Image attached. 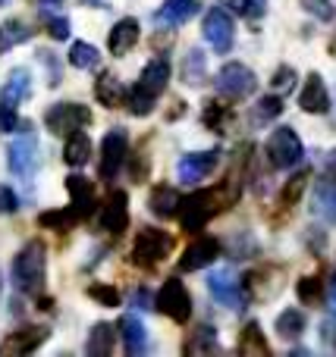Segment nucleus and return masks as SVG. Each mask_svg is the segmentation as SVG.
<instances>
[{"label": "nucleus", "mask_w": 336, "mask_h": 357, "mask_svg": "<svg viewBox=\"0 0 336 357\" xmlns=\"http://www.w3.org/2000/svg\"><path fill=\"white\" fill-rule=\"evenodd\" d=\"M44 273H48V248H44V241L35 238L16 254L10 279L19 291H25V295H38L41 285H44Z\"/></svg>", "instance_id": "f257e3e1"}, {"label": "nucleus", "mask_w": 336, "mask_h": 357, "mask_svg": "<svg viewBox=\"0 0 336 357\" xmlns=\"http://www.w3.org/2000/svg\"><path fill=\"white\" fill-rule=\"evenodd\" d=\"M170 251H173V235L170 232L142 229V232L136 235V245H132L129 260L136 266H142V270H154L157 264H163V260L170 257Z\"/></svg>", "instance_id": "f03ea898"}, {"label": "nucleus", "mask_w": 336, "mask_h": 357, "mask_svg": "<svg viewBox=\"0 0 336 357\" xmlns=\"http://www.w3.org/2000/svg\"><path fill=\"white\" fill-rule=\"evenodd\" d=\"M6 167L13 176L29 178L38 169V138L31 123H19V138H13L6 148Z\"/></svg>", "instance_id": "7ed1b4c3"}, {"label": "nucleus", "mask_w": 336, "mask_h": 357, "mask_svg": "<svg viewBox=\"0 0 336 357\" xmlns=\"http://www.w3.org/2000/svg\"><path fill=\"white\" fill-rule=\"evenodd\" d=\"M217 210H226L224 201H220L217 188L214 191H195V195L182 197L180 204V222L186 232H198V229L207 226V220H211Z\"/></svg>", "instance_id": "20e7f679"}, {"label": "nucleus", "mask_w": 336, "mask_h": 357, "mask_svg": "<svg viewBox=\"0 0 336 357\" xmlns=\"http://www.w3.org/2000/svg\"><path fill=\"white\" fill-rule=\"evenodd\" d=\"M305 157V148H302V138L295 135L289 126L277 129L274 135L268 138V160L274 169H293L302 163Z\"/></svg>", "instance_id": "39448f33"}, {"label": "nucleus", "mask_w": 336, "mask_h": 357, "mask_svg": "<svg viewBox=\"0 0 336 357\" xmlns=\"http://www.w3.org/2000/svg\"><path fill=\"white\" fill-rule=\"evenodd\" d=\"M154 310H161L173 323H189V317H192V295H189V289L180 279H167L154 298Z\"/></svg>", "instance_id": "423d86ee"}, {"label": "nucleus", "mask_w": 336, "mask_h": 357, "mask_svg": "<svg viewBox=\"0 0 336 357\" xmlns=\"http://www.w3.org/2000/svg\"><path fill=\"white\" fill-rule=\"evenodd\" d=\"M44 123H48V132L69 138L73 132H82L92 123V110L85 104H54L48 110V116H44Z\"/></svg>", "instance_id": "0eeeda50"}, {"label": "nucleus", "mask_w": 336, "mask_h": 357, "mask_svg": "<svg viewBox=\"0 0 336 357\" xmlns=\"http://www.w3.org/2000/svg\"><path fill=\"white\" fill-rule=\"evenodd\" d=\"M214 85H217V94H224V98L242 100V98H249V94H255L258 79L249 66H242V63H226V66L217 73Z\"/></svg>", "instance_id": "6e6552de"}, {"label": "nucleus", "mask_w": 336, "mask_h": 357, "mask_svg": "<svg viewBox=\"0 0 336 357\" xmlns=\"http://www.w3.org/2000/svg\"><path fill=\"white\" fill-rule=\"evenodd\" d=\"M205 41L211 44L217 54H226L233 47V38H236V25H233V16L226 6H211L205 16Z\"/></svg>", "instance_id": "1a4fd4ad"}, {"label": "nucleus", "mask_w": 336, "mask_h": 357, "mask_svg": "<svg viewBox=\"0 0 336 357\" xmlns=\"http://www.w3.org/2000/svg\"><path fill=\"white\" fill-rule=\"evenodd\" d=\"M126 157H129V135H126V129L117 126V129L107 132L104 144H101V178L110 182L126 163Z\"/></svg>", "instance_id": "9d476101"}, {"label": "nucleus", "mask_w": 336, "mask_h": 357, "mask_svg": "<svg viewBox=\"0 0 336 357\" xmlns=\"http://www.w3.org/2000/svg\"><path fill=\"white\" fill-rule=\"evenodd\" d=\"M207 291L217 304L230 310H242L245 307V295H242V282H236L233 270H217L207 276Z\"/></svg>", "instance_id": "9b49d317"}, {"label": "nucleus", "mask_w": 336, "mask_h": 357, "mask_svg": "<svg viewBox=\"0 0 336 357\" xmlns=\"http://www.w3.org/2000/svg\"><path fill=\"white\" fill-rule=\"evenodd\" d=\"M217 160H220V151H198V154H186L180 160V167H176L180 182L195 185V182H201V178H207V173H214V167H217Z\"/></svg>", "instance_id": "f8f14e48"}, {"label": "nucleus", "mask_w": 336, "mask_h": 357, "mask_svg": "<svg viewBox=\"0 0 336 357\" xmlns=\"http://www.w3.org/2000/svg\"><path fill=\"white\" fill-rule=\"evenodd\" d=\"M217 257H220V241H217V238H198V241H192V245L182 251L180 270H182V273L205 270V266H211Z\"/></svg>", "instance_id": "ddd939ff"}, {"label": "nucleus", "mask_w": 336, "mask_h": 357, "mask_svg": "<svg viewBox=\"0 0 336 357\" xmlns=\"http://www.w3.org/2000/svg\"><path fill=\"white\" fill-rule=\"evenodd\" d=\"M126 226H129V197L126 191H113L101 210V229L110 235H123Z\"/></svg>", "instance_id": "4468645a"}, {"label": "nucleus", "mask_w": 336, "mask_h": 357, "mask_svg": "<svg viewBox=\"0 0 336 357\" xmlns=\"http://www.w3.org/2000/svg\"><path fill=\"white\" fill-rule=\"evenodd\" d=\"M50 329L48 326H25V329H16V333L6 335V342L0 345L3 354H31L48 342Z\"/></svg>", "instance_id": "2eb2a0df"}, {"label": "nucleus", "mask_w": 336, "mask_h": 357, "mask_svg": "<svg viewBox=\"0 0 336 357\" xmlns=\"http://www.w3.org/2000/svg\"><path fill=\"white\" fill-rule=\"evenodd\" d=\"M117 329H119V339H123L126 354H129V357H138V354L148 351V333H145V323L138 320L136 314H123V317H119Z\"/></svg>", "instance_id": "dca6fc26"}, {"label": "nucleus", "mask_w": 336, "mask_h": 357, "mask_svg": "<svg viewBox=\"0 0 336 357\" xmlns=\"http://www.w3.org/2000/svg\"><path fill=\"white\" fill-rule=\"evenodd\" d=\"M66 191H69V207L75 210V216H79V220L92 216V210H94V185L88 182L85 176L73 173L66 178Z\"/></svg>", "instance_id": "f3484780"}, {"label": "nucleus", "mask_w": 336, "mask_h": 357, "mask_svg": "<svg viewBox=\"0 0 336 357\" xmlns=\"http://www.w3.org/2000/svg\"><path fill=\"white\" fill-rule=\"evenodd\" d=\"M299 107L305 113H327L330 110V91H327L324 79H321L318 73L308 75L305 88H302V94H299Z\"/></svg>", "instance_id": "a211bd4d"}, {"label": "nucleus", "mask_w": 336, "mask_h": 357, "mask_svg": "<svg viewBox=\"0 0 336 357\" xmlns=\"http://www.w3.org/2000/svg\"><path fill=\"white\" fill-rule=\"evenodd\" d=\"M136 44H138V22L136 19H119V22L110 29V35H107V50H110L113 56H126Z\"/></svg>", "instance_id": "6ab92c4d"}, {"label": "nucleus", "mask_w": 336, "mask_h": 357, "mask_svg": "<svg viewBox=\"0 0 336 357\" xmlns=\"http://www.w3.org/2000/svg\"><path fill=\"white\" fill-rule=\"evenodd\" d=\"M167 82H170V63H167V56H154L151 63H145L142 75H138V88H145V91L154 94V98H161V94H163Z\"/></svg>", "instance_id": "aec40b11"}, {"label": "nucleus", "mask_w": 336, "mask_h": 357, "mask_svg": "<svg viewBox=\"0 0 336 357\" xmlns=\"http://www.w3.org/2000/svg\"><path fill=\"white\" fill-rule=\"evenodd\" d=\"M198 13V0H163V6L157 10V22L161 25H170V29H176V25L189 22V19Z\"/></svg>", "instance_id": "412c9836"}, {"label": "nucleus", "mask_w": 336, "mask_h": 357, "mask_svg": "<svg viewBox=\"0 0 336 357\" xmlns=\"http://www.w3.org/2000/svg\"><path fill=\"white\" fill-rule=\"evenodd\" d=\"M29 91H31V75H29V69H13V73L6 75L3 91H0V104L19 107V100L29 98Z\"/></svg>", "instance_id": "4be33fe9"}, {"label": "nucleus", "mask_w": 336, "mask_h": 357, "mask_svg": "<svg viewBox=\"0 0 336 357\" xmlns=\"http://www.w3.org/2000/svg\"><path fill=\"white\" fill-rule=\"evenodd\" d=\"M180 204H182L180 191H176V188H170V185H157V188L151 191V197H148V207H151V213H154V216H161V220H170V216H176V213H180Z\"/></svg>", "instance_id": "5701e85b"}, {"label": "nucleus", "mask_w": 336, "mask_h": 357, "mask_svg": "<svg viewBox=\"0 0 336 357\" xmlns=\"http://www.w3.org/2000/svg\"><path fill=\"white\" fill-rule=\"evenodd\" d=\"M312 210L327 222H336V178H324L314 185Z\"/></svg>", "instance_id": "b1692460"}, {"label": "nucleus", "mask_w": 336, "mask_h": 357, "mask_svg": "<svg viewBox=\"0 0 336 357\" xmlns=\"http://www.w3.org/2000/svg\"><path fill=\"white\" fill-rule=\"evenodd\" d=\"M63 160L73 169L85 167V163L92 160V138H88L85 132H73V135L66 138V144H63Z\"/></svg>", "instance_id": "393cba45"}, {"label": "nucleus", "mask_w": 336, "mask_h": 357, "mask_svg": "<svg viewBox=\"0 0 336 357\" xmlns=\"http://www.w3.org/2000/svg\"><path fill=\"white\" fill-rule=\"evenodd\" d=\"M113 345H117V329L110 323H94V329L88 333V345H85L88 357H107L113 351Z\"/></svg>", "instance_id": "a878e982"}, {"label": "nucleus", "mask_w": 336, "mask_h": 357, "mask_svg": "<svg viewBox=\"0 0 336 357\" xmlns=\"http://www.w3.org/2000/svg\"><path fill=\"white\" fill-rule=\"evenodd\" d=\"M236 351L245 354V357H264V354H270V345H268V339H264V333H261V326H258V323H249V326L239 333Z\"/></svg>", "instance_id": "bb28decb"}, {"label": "nucleus", "mask_w": 336, "mask_h": 357, "mask_svg": "<svg viewBox=\"0 0 336 357\" xmlns=\"http://www.w3.org/2000/svg\"><path fill=\"white\" fill-rule=\"evenodd\" d=\"M205 79H207L205 54H201V50H189L186 60H182V82L192 85V88H198V85H205Z\"/></svg>", "instance_id": "cd10ccee"}, {"label": "nucleus", "mask_w": 336, "mask_h": 357, "mask_svg": "<svg viewBox=\"0 0 336 357\" xmlns=\"http://www.w3.org/2000/svg\"><path fill=\"white\" fill-rule=\"evenodd\" d=\"M277 333H280V339H286V342L299 339V335L305 333V314L295 307L283 310V314L277 317Z\"/></svg>", "instance_id": "c85d7f7f"}, {"label": "nucleus", "mask_w": 336, "mask_h": 357, "mask_svg": "<svg viewBox=\"0 0 336 357\" xmlns=\"http://www.w3.org/2000/svg\"><path fill=\"white\" fill-rule=\"evenodd\" d=\"M217 333H214L211 326H198L192 335H189V342L182 345V351L186 354H207V351H217Z\"/></svg>", "instance_id": "c756f323"}, {"label": "nucleus", "mask_w": 336, "mask_h": 357, "mask_svg": "<svg viewBox=\"0 0 336 357\" xmlns=\"http://www.w3.org/2000/svg\"><path fill=\"white\" fill-rule=\"evenodd\" d=\"M94 94H98V100H101V104H107V107H119L126 100L123 85L117 82V75H107V73L98 79V85H94Z\"/></svg>", "instance_id": "7c9ffc66"}, {"label": "nucleus", "mask_w": 336, "mask_h": 357, "mask_svg": "<svg viewBox=\"0 0 336 357\" xmlns=\"http://www.w3.org/2000/svg\"><path fill=\"white\" fill-rule=\"evenodd\" d=\"M230 123H233V110H230V107H224L220 100H207V104H205V126H207V129H214V132H220V135H224V132L230 129Z\"/></svg>", "instance_id": "2f4dec72"}, {"label": "nucleus", "mask_w": 336, "mask_h": 357, "mask_svg": "<svg viewBox=\"0 0 336 357\" xmlns=\"http://www.w3.org/2000/svg\"><path fill=\"white\" fill-rule=\"evenodd\" d=\"M154 100H157L154 94H148L145 88L136 85L129 94H126V110H129L132 116H148V113L154 110Z\"/></svg>", "instance_id": "473e14b6"}, {"label": "nucleus", "mask_w": 336, "mask_h": 357, "mask_svg": "<svg viewBox=\"0 0 336 357\" xmlns=\"http://www.w3.org/2000/svg\"><path fill=\"white\" fill-rule=\"evenodd\" d=\"M69 63L75 69H94L98 66V47H92L88 41H75L69 47Z\"/></svg>", "instance_id": "72a5a7b5"}, {"label": "nucleus", "mask_w": 336, "mask_h": 357, "mask_svg": "<svg viewBox=\"0 0 336 357\" xmlns=\"http://www.w3.org/2000/svg\"><path fill=\"white\" fill-rule=\"evenodd\" d=\"M280 113H283V98H280V94H268V98L258 100L251 119H255V123H270V119H277Z\"/></svg>", "instance_id": "f704fd0d"}, {"label": "nucleus", "mask_w": 336, "mask_h": 357, "mask_svg": "<svg viewBox=\"0 0 336 357\" xmlns=\"http://www.w3.org/2000/svg\"><path fill=\"white\" fill-rule=\"evenodd\" d=\"M38 222H41L44 229H69L73 222H79V216H75V210L73 207H66V210H50V213H41L38 216Z\"/></svg>", "instance_id": "c9c22d12"}, {"label": "nucleus", "mask_w": 336, "mask_h": 357, "mask_svg": "<svg viewBox=\"0 0 336 357\" xmlns=\"http://www.w3.org/2000/svg\"><path fill=\"white\" fill-rule=\"evenodd\" d=\"M295 291H299V301L302 304H318L321 301V291H324V282H321L318 276H305V279H299Z\"/></svg>", "instance_id": "e433bc0d"}, {"label": "nucleus", "mask_w": 336, "mask_h": 357, "mask_svg": "<svg viewBox=\"0 0 336 357\" xmlns=\"http://www.w3.org/2000/svg\"><path fill=\"white\" fill-rule=\"evenodd\" d=\"M308 178H312V173H308V169H302V173H295V176L286 182V188H283V197H280L286 207H289V204H295V201L302 197V191H305Z\"/></svg>", "instance_id": "4c0bfd02"}, {"label": "nucleus", "mask_w": 336, "mask_h": 357, "mask_svg": "<svg viewBox=\"0 0 336 357\" xmlns=\"http://www.w3.org/2000/svg\"><path fill=\"white\" fill-rule=\"evenodd\" d=\"M230 6L245 19H261L268 13V0H230Z\"/></svg>", "instance_id": "58836bf2"}, {"label": "nucleus", "mask_w": 336, "mask_h": 357, "mask_svg": "<svg viewBox=\"0 0 336 357\" xmlns=\"http://www.w3.org/2000/svg\"><path fill=\"white\" fill-rule=\"evenodd\" d=\"M88 298L98 304H104V307H117L119 304V291L113 289V285H104V282H94L92 289H88Z\"/></svg>", "instance_id": "ea45409f"}, {"label": "nucleus", "mask_w": 336, "mask_h": 357, "mask_svg": "<svg viewBox=\"0 0 336 357\" xmlns=\"http://www.w3.org/2000/svg\"><path fill=\"white\" fill-rule=\"evenodd\" d=\"M270 85H274L277 94H289L293 91V85H295V69L293 66H280L274 73V82H270Z\"/></svg>", "instance_id": "a19ab883"}, {"label": "nucleus", "mask_w": 336, "mask_h": 357, "mask_svg": "<svg viewBox=\"0 0 336 357\" xmlns=\"http://www.w3.org/2000/svg\"><path fill=\"white\" fill-rule=\"evenodd\" d=\"M302 6H305V10L312 13L314 19H321V22H330L333 13H336L330 0H302Z\"/></svg>", "instance_id": "79ce46f5"}, {"label": "nucleus", "mask_w": 336, "mask_h": 357, "mask_svg": "<svg viewBox=\"0 0 336 357\" xmlns=\"http://www.w3.org/2000/svg\"><path fill=\"white\" fill-rule=\"evenodd\" d=\"M6 35H3V41H6V47H13V44H19V41H25V38H31V31L25 29L22 22H16V19H13V22H6Z\"/></svg>", "instance_id": "37998d69"}, {"label": "nucleus", "mask_w": 336, "mask_h": 357, "mask_svg": "<svg viewBox=\"0 0 336 357\" xmlns=\"http://www.w3.org/2000/svg\"><path fill=\"white\" fill-rule=\"evenodd\" d=\"M19 107H6L0 104V132H16L19 129Z\"/></svg>", "instance_id": "c03bdc74"}, {"label": "nucleus", "mask_w": 336, "mask_h": 357, "mask_svg": "<svg viewBox=\"0 0 336 357\" xmlns=\"http://www.w3.org/2000/svg\"><path fill=\"white\" fill-rule=\"evenodd\" d=\"M48 35L54 38V41H66L69 38V19H48Z\"/></svg>", "instance_id": "a18cd8bd"}, {"label": "nucleus", "mask_w": 336, "mask_h": 357, "mask_svg": "<svg viewBox=\"0 0 336 357\" xmlns=\"http://www.w3.org/2000/svg\"><path fill=\"white\" fill-rule=\"evenodd\" d=\"M19 210V197L13 188H6V185H0V213H16Z\"/></svg>", "instance_id": "49530a36"}, {"label": "nucleus", "mask_w": 336, "mask_h": 357, "mask_svg": "<svg viewBox=\"0 0 336 357\" xmlns=\"http://www.w3.org/2000/svg\"><path fill=\"white\" fill-rule=\"evenodd\" d=\"M38 60H41L44 66H48V79H50V85H60V66L54 63V56H50L48 50H41V54H38Z\"/></svg>", "instance_id": "de8ad7c7"}, {"label": "nucleus", "mask_w": 336, "mask_h": 357, "mask_svg": "<svg viewBox=\"0 0 336 357\" xmlns=\"http://www.w3.org/2000/svg\"><path fill=\"white\" fill-rule=\"evenodd\" d=\"M129 173H132V182H145V176H148V157L136 154V167L129 163Z\"/></svg>", "instance_id": "09e8293b"}, {"label": "nucleus", "mask_w": 336, "mask_h": 357, "mask_svg": "<svg viewBox=\"0 0 336 357\" xmlns=\"http://www.w3.org/2000/svg\"><path fill=\"white\" fill-rule=\"evenodd\" d=\"M327 173H330V178H336V151H330V154H327Z\"/></svg>", "instance_id": "8fccbe9b"}, {"label": "nucleus", "mask_w": 336, "mask_h": 357, "mask_svg": "<svg viewBox=\"0 0 336 357\" xmlns=\"http://www.w3.org/2000/svg\"><path fill=\"white\" fill-rule=\"evenodd\" d=\"M136 304H138V307H148V291H145V289L136 291Z\"/></svg>", "instance_id": "3c124183"}, {"label": "nucleus", "mask_w": 336, "mask_h": 357, "mask_svg": "<svg viewBox=\"0 0 336 357\" xmlns=\"http://www.w3.org/2000/svg\"><path fill=\"white\" fill-rule=\"evenodd\" d=\"M327 304H330V314L336 317V285L330 289V298H327Z\"/></svg>", "instance_id": "603ef678"}, {"label": "nucleus", "mask_w": 336, "mask_h": 357, "mask_svg": "<svg viewBox=\"0 0 336 357\" xmlns=\"http://www.w3.org/2000/svg\"><path fill=\"white\" fill-rule=\"evenodd\" d=\"M38 304H41V310H50V307H54V301H50V298H41Z\"/></svg>", "instance_id": "864d4df0"}, {"label": "nucleus", "mask_w": 336, "mask_h": 357, "mask_svg": "<svg viewBox=\"0 0 336 357\" xmlns=\"http://www.w3.org/2000/svg\"><path fill=\"white\" fill-rule=\"evenodd\" d=\"M3 44H6V41H3V31H0V50H3Z\"/></svg>", "instance_id": "5fc2aeb1"}, {"label": "nucleus", "mask_w": 336, "mask_h": 357, "mask_svg": "<svg viewBox=\"0 0 336 357\" xmlns=\"http://www.w3.org/2000/svg\"><path fill=\"white\" fill-rule=\"evenodd\" d=\"M50 3H54V0H44V6H50Z\"/></svg>", "instance_id": "6e6d98bb"}, {"label": "nucleus", "mask_w": 336, "mask_h": 357, "mask_svg": "<svg viewBox=\"0 0 336 357\" xmlns=\"http://www.w3.org/2000/svg\"><path fill=\"white\" fill-rule=\"evenodd\" d=\"M0 3H3V0H0Z\"/></svg>", "instance_id": "4d7b16f0"}]
</instances>
